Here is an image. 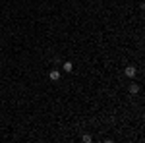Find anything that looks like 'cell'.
<instances>
[{
	"label": "cell",
	"mask_w": 145,
	"mask_h": 143,
	"mask_svg": "<svg viewBox=\"0 0 145 143\" xmlns=\"http://www.w3.org/2000/svg\"><path fill=\"white\" fill-rule=\"evenodd\" d=\"M124 74H126V77L134 79V77H135V74H137V68H135V66H126V70H124Z\"/></svg>",
	"instance_id": "cell-1"
},
{
	"label": "cell",
	"mask_w": 145,
	"mask_h": 143,
	"mask_svg": "<svg viewBox=\"0 0 145 143\" xmlns=\"http://www.w3.org/2000/svg\"><path fill=\"white\" fill-rule=\"evenodd\" d=\"M48 77H50V81H60V77H62V74H60L58 70H50V74H48Z\"/></svg>",
	"instance_id": "cell-2"
},
{
	"label": "cell",
	"mask_w": 145,
	"mask_h": 143,
	"mask_svg": "<svg viewBox=\"0 0 145 143\" xmlns=\"http://www.w3.org/2000/svg\"><path fill=\"white\" fill-rule=\"evenodd\" d=\"M128 91H130V95H137V93H139V85H137V83H130Z\"/></svg>",
	"instance_id": "cell-3"
},
{
	"label": "cell",
	"mask_w": 145,
	"mask_h": 143,
	"mask_svg": "<svg viewBox=\"0 0 145 143\" xmlns=\"http://www.w3.org/2000/svg\"><path fill=\"white\" fill-rule=\"evenodd\" d=\"M62 70H64V72H68V74H70V72H72V70H74V64H72V62H70V60H66V62H64V64H62Z\"/></svg>",
	"instance_id": "cell-4"
},
{
	"label": "cell",
	"mask_w": 145,
	"mask_h": 143,
	"mask_svg": "<svg viewBox=\"0 0 145 143\" xmlns=\"http://www.w3.org/2000/svg\"><path fill=\"white\" fill-rule=\"evenodd\" d=\"M81 141L89 143V141H91V135H89V133H85V135H83V137H81Z\"/></svg>",
	"instance_id": "cell-5"
}]
</instances>
